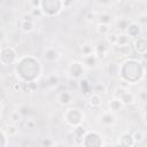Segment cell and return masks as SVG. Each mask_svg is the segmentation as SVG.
Instances as JSON below:
<instances>
[{
	"mask_svg": "<svg viewBox=\"0 0 147 147\" xmlns=\"http://www.w3.org/2000/svg\"><path fill=\"white\" fill-rule=\"evenodd\" d=\"M15 71L21 82H34L41 74V64L34 56H23L17 60Z\"/></svg>",
	"mask_w": 147,
	"mask_h": 147,
	"instance_id": "6da1fadb",
	"label": "cell"
},
{
	"mask_svg": "<svg viewBox=\"0 0 147 147\" xmlns=\"http://www.w3.org/2000/svg\"><path fill=\"white\" fill-rule=\"evenodd\" d=\"M118 76H121L123 82L137 83L144 76V65L137 59H127L119 65Z\"/></svg>",
	"mask_w": 147,
	"mask_h": 147,
	"instance_id": "7a4b0ae2",
	"label": "cell"
},
{
	"mask_svg": "<svg viewBox=\"0 0 147 147\" xmlns=\"http://www.w3.org/2000/svg\"><path fill=\"white\" fill-rule=\"evenodd\" d=\"M40 8L45 16L54 17L64 8L63 0H40Z\"/></svg>",
	"mask_w": 147,
	"mask_h": 147,
	"instance_id": "3957f363",
	"label": "cell"
},
{
	"mask_svg": "<svg viewBox=\"0 0 147 147\" xmlns=\"http://www.w3.org/2000/svg\"><path fill=\"white\" fill-rule=\"evenodd\" d=\"M63 118L69 125L75 127L77 125H80L82 122L84 121V113L79 108H72L71 107L64 111Z\"/></svg>",
	"mask_w": 147,
	"mask_h": 147,
	"instance_id": "277c9868",
	"label": "cell"
},
{
	"mask_svg": "<svg viewBox=\"0 0 147 147\" xmlns=\"http://www.w3.org/2000/svg\"><path fill=\"white\" fill-rule=\"evenodd\" d=\"M17 61V51L13 46H3L0 53V62L3 67L11 65Z\"/></svg>",
	"mask_w": 147,
	"mask_h": 147,
	"instance_id": "5b68a950",
	"label": "cell"
},
{
	"mask_svg": "<svg viewBox=\"0 0 147 147\" xmlns=\"http://www.w3.org/2000/svg\"><path fill=\"white\" fill-rule=\"evenodd\" d=\"M82 145L85 146V147H99V146H102L103 145L102 137L96 131H87L85 137H84V140H83Z\"/></svg>",
	"mask_w": 147,
	"mask_h": 147,
	"instance_id": "8992f818",
	"label": "cell"
},
{
	"mask_svg": "<svg viewBox=\"0 0 147 147\" xmlns=\"http://www.w3.org/2000/svg\"><path fill=\"white\" fill-rule=\"evenodd\" d=\"M132 48L136 52V54H139V55L147 53V38H145V37L134 38L133 44H132Z\"/></svg>",
	"mask_w": 147,
	"mask_h": 147,
	"instance_id": "52a82bcc",
	"label": "cell"
},
{
	"mask_svg": "<svg viewBox=\"0 0 147 147\" xmlns=\"http://www.w3.org/2000/svg\"><path fill=\"white\" fill-rule=\"evenodd\" d=\"M69 74L72 78H79L84 74V64L82 61H74L69 65Z\"/></svg>",
	"mask_w": 147,
	"mask_h": 147,
	"instance_id": "ba28073f",
	"label": "cell"
},
{
	"mask_svg": "<svg viewBox=\"0 0 147 147\" xmlns=\"http://www.w3.org/2000/svg\"><path fill=\"white\" fill-rule=\"evenodd\" d=\"M74 94L68 91V90H64V91H61L59 94H57V101L61 106H70L72 102H74Z\"/></svg>",
	"mask_w": 147,
	"mask_h": 147,
	"instance_id": "9c48e42d",
	"label": "cell"
},
{
	"mask_svg": "<svg viewBox=\"0 0 147 147\" xmlns=\"http://www.w3.org/2000/svg\"><path fill=\"white\" fill-rule=\"evenodd\" d=\"M86 129L80 124V125H77L74 127V131H72V137H74V140L77 145H82L83 144V140H84V137L86 134Z\"/></svg>",
	"mask_w": 147,
	"mask_h": 147,
	"instance_id": "30bf717a",
	"label": "cell"
},
{
	"mask_svg": "<svg viewBox=\"0 0 147 147\" xmlns=\"http://www.w3.org/2000/svg\"><path fill=\"white\" fill-rule=\"evenodd\" d=\"M99 60H100V59L96 56L95 53L87 54V55H82V62H83L84 67H87V68H90V69L95 68Z\"/></svg>",
	"mask_w": 147,
	"mask_h": 147,
	"instance_id": "8fae6325",
	"label": "cell"
},
{
	"mask_svg": "<svg viewBox=\"0 0 147 147\" xmlns=\"http://www.w3.org/2000/svg\"><path fill=\"white\" fill-rule=\"evenodd\" d=\"M117 144L121 145V146H134L136 145L132 134L131 133H127V132H124V133H122V134L118 136Z\"/></svg>",
	"mask_w": 147,
	"mask_h": 147,
	"instance_id": "7c38bea8",
	"label": "cell"
},
{
	"mask_svg": "<svg viewBox=\"0 0 147 147\" xmlns=\"http://www.w3.org/2000/svg\"><path fill=\"white\" fill-rule=\"evenodd\" d=\"M130 38H137V37H140V33H141V26L137 23V22H132L129 24L126 31H125Z\"/></svg>",
	"mask_w": 147,
	"mask_h": 147,
	"instance_id": "4fadbf2b",
	"label": "cell"
},
{
	"mask_svg": "<svg viewBox=\"0 0 147 147\" xmlns=\"http://www.w3.org/2000/svg\"><path fill=\"white\" fill-rule=\"evenodd\" d=\"M102 105V98L99 93H95V92H92L90 95H88V106L93 109H98L100 108Z\"/></svg>",
	"mask_w": 147,
	"mask_h": 147,
	"instance_id": "5bb4252c",
	"label": "cell"
},
{
	"mask_svg": "<svg viewBox=\"0 0 147 147\" xmlns=\"http://www.w3.org/2000/svg\"><path fill=\"white\" fill-rule=\"evenodd\" d=\"M44 59H45V61H47V62H55V61H57L59 59H60V53L56 51V49H54V48H47L45 52H44Z\"/></svg>",
	"mask_w": 147,
	"mask_h": 147,
	"instance_id": "9a60e30c",
	"label": "cell"
},
{
	"mask_svg": "<svg viewBox=\"0 0 147 147\" xmlns=\"http://www.w3.org/2000/svg\"><path fill=\"white\" fill-rule=\"evenodd\" d=\"M117 98H119V99H121V101L123 102V105H124V106L132 105V103H134V101H136V95H134L132 92H130L129 90L124 91V92H123L119 96H117Z\"/></svg>",
	"mask_w": 147,
	"mask_h": 147,
	"instance_id": "2e32d148",
	"label": "cell"
},
{
	"mask_svg": "<svg viewBox=\"0 0 147 147\" xmlns=\"http://www.w3.org/2000/svg\"><path fill=\"white\" fill-rule=\"evenodd\" d=\"M101 123L106 125H114L116 123V116L113 114V111H103L100 116Z\"/></svg>",
	"mask_w": 147,
	"mask_h": 147,
	"instance_id": "e0dca14e",
	"label": "cell"
},
{
	"mask_svg": "<svg viewBox=\"0 0 147 147\" xmlns=\"http://www.w3.org/2000/svg\"><path fill=\"white\" fill-rule=\"evenodd\" d=\"M2 130H5V132L7 133V136L10 137H16L20 133V127L15 124V123H8L7 125H2L1 127Z\"/></svg>",
	"mask_w": 147,
	"mask_h": 147,
	"instance_id": "ac0fdd59",
	"label": "cell"
},
{
	"mask_svg": "<svg viewBox=\"0 0 147 147\" xmlns=\"http://www.w3.org/2000/svg\"><path fill=\"white\" fill-rule=\"evenodd\" d=\"M108 52H109V48H108V46H107L106 44H103V42H99V44L94 47V53L96 54V56H98L99 59L106 57L107 54H108Z\"/></svg>",
	"mask_w": 147,
	"mask_h": 147,
	"instance_id": "d6986e66",
	"label": "cell"
},
{
	"mask_svg": "<svg viewBox=\"0 0 147 147\" xmlns=\"http://www.w3.org/2000/svg\"><path fill=\"white\" fill-rule=\"evenodd\" d=\"M123 102L121 101V99L119 98H117V96H114L113 99H110V101L108 102V107H109V110L110 111H113V113H115V111H118V110H121L122 108H123Z\"/></svg>",
	"mask_w": 147,
	"mask_h": 147,
	"instance_id": "ffe728a7",
	"label": "cell"
},
{
	"mask_svg": "<svg viewBox=\"0 0 147 147\" xmlns=\"http://www.w3.org/2000/svg\"><path fill=\"white\" fill-rule=\"evenodd\" d=\"M79 88L82 91V94L85 96H88L92 93V85L87 79H80L79 80Z\"/></svg>",
	"mask_w": 147,
	"mask_h": 147,
	"instance_id": "44dd1931",
	"label": "cell"
},
{
	"mask_svg": "<svg viewBox=\"0 0 147 147\" xmlns=\"http://www.w3.org/2000/svg\"><path fill=\"white\" fill-rule=\"evenodd\" d=\"M20 29L25 32V33H29V32H32L33 29H34V23L33 21H28V20H20Z\"/></svg>",
	"mask_w": 147,
	"mask_h": 147,
	"instance_id": "7402d4cb",
	"label": "cell"
},
{
	"mask_svg": "<svg viewBox=\"0 0 147 147\" xmlns=\"http://www.w3.org/2000/svg\"><path fill=\"white\" fill-rule=\"evenodd\" d=\"M106 71H107V74H108L110 77H114V76L118 75L119 64H117V63L114 62V61H110V62H108L107 65H106Z\"/></svg>",
	"mask_w": 147,
	"mask_h": 147,
	"instance_id": "603a6c76",
	"label": "cell"
},
{
	"mask_svg": "<svg viewBox=\"0 0 147 147\" xmlns=\"http://www.w3.org/2000/svg\"><path fill=\"white\" fill-rule=\"evenodd\" d=\"M130 23H131V21L129 18H126V17H119V18H117V21H116L115 24H116L117 30H119V32H125Z\"/></svg>",
	"mask_w": 147,
	"mask_h": 147,
	"instance_id": "cb8c5ba5",
	"label": "cell"
},
{
	"mask_svg": "<svg viewBox=\"0 0 147 147\" xmlns=\"http://www.w3.org/2000/svg\"><path fill=\"white\" fill-rule=\"evenodd\" d=\"M96 18H98L99 23H103V24H108V25L113 22V16L109 13H101L96 16Z\"/></svg>",
	"mask_w": 147,
	"mask_h": 147,
	"instance_id": "d4e9b609",
	"label": "cell"
},
{
	"mask_svg": "<svg viewBox=\"0 0 147 147\" xmlns=\"http://www.w3.org/2000/svg\"><path fill=\"white\" fill-rule=\"evenodd\" d=\"M95 31L101 36H107L110 32V28L108 24H103V23L98 22V24L95 25Z\"/></svg>",
	"mask_w": 147,
	"mask_h": 147,
	"instance_id": "484cf974",
	"label": "cell"
},
{
	"mask_svg": "<svg viewBox=\"0 0 147 147\" xmlns=\"http://www.w3.org/2000/svg\"><path fill=\"white\" fill-rule=\"evenodd\" d=\"M130 37L126 32H119L118 33V39H117V45L116 46H125L129 45L130 42Z\"/></svg>",
	"mask_w": 147,
	"mask_h": 147,
	"instance_id": "4316f807",
	"label": "cell"
},
{
	"mask_svg": "<svg viewBox=\"0 0 147 147\" xmlns=\"http://www.w3.org/2000/svg\"><path fill=\"white\" fill-rule=\"evenodd\" d=\"M117 39H118V33L115 32V31H110L106 36V40H107L108 45H110V46H116L117 45Z\"/></svg>",
	"mask_w": 147,
	"mask_h": 147,
	"instance_id": "83f0119b",
	"label": "cell"
},
{
	"mask_svg": "<svg viewBox=\"0 0 147 147\" xmlns=\"http://www.w3.org/2000/svg\"><path fill=\"white\" fill-rule=\"evenodd\" d=\"M92 91L95 92V93H99V94L106 93V92H107V85H106L105 83H102V82L96 83V84H94V85L92 86Z\"/></svg>",
	"mask_w": 147,
	"mask_h": 147,
	"instance_id": "f1b7e54d",
	"label": "cell"
},
{
	"mask_svg": "<svg viewBox=\"0 0 147 147\" xmlns=\"http://www.w3.org/2000/svg\"><path fill=\"white\" fill-rule=\"evenodd\" d=\"M36 90H37V83H34V82H25V83H23V91L24 92L31 93V92H34Z\"/></svg>",
	"mask_w": 147,
	"mask_h": 147,
	"instance_id": "f546056e",
	"label": "cell"
},
{
	"mask_svg": "<svg viewBox=\"0 0 147 147\" xmlns=\"http://www.w3.org/2000/svg\"><path fill=\"white\" fill-rule=\"evenodd\" d=\"M23 119V115L17 110V111H14V113H11L10 115H9V122L10 123H15V124H17L18 122H21Z\"/></svg>",
	"mask_w": 147,
	"mask_h": 147,
	"instance_id": "4dcf8cb0",
	"label": "cell"
},
{
	"mask_svg": "<svg viewBox=\"0 0 147 147\" xmlns=\"http://www.w3.org/2000/svg\"><path fill=\"white\" fill-rule=\"evenodd\" d=\"M132 137H133V140H134L136 144H139V142L145 141V134H144V132L140 131V130L134 131V132L132 133Z\"/></svg>",
	"mask_w": 147,
	"mask_h": 147,
	"instance_id": "1f68e13d",
	"label": "cell"
},
{
	"mask_svg": "<svg viewBox=\"0 0 147 147\" xmlns=\"http://www.w3.org/2000/svg\"><path fill=\"white\" fill-rule=\"evenodd\" d=\"M10 90H11L13 92H15V93L22 92V91H23V82H21L20 79H18V80H14V83H13Z\"/></svg>",
	"mask_w": 147,
	"mask_h": 147,
	"instance_id": "d6a6232c",
	"label": "cell"
},
{
	"mask_svg": "<svg viewBox=\"0 0 147 147\" xmlns=\"http://www.w3.org/2000/svg\"><path fill=\"white\" fill-rule=\"evenodd\" d=\"M80 52H82V55L92 54V53H94V47L91 46L90 44H85V45L80 46Z\"/></svg>",
	"mask_w": 147,
	"mask_h": 147,
	"instance_id": "836d02e7",
	"label": "cell"
},
{
	"mask_svg": "<svg viewBox=\"0 0 147 147\" xmlns=\"http://www.w3.org/2000/svg\"><path fill=\"white\" fill-rule=\"evenodd\" d=\"M137 23H138L141 28H146V26H147V14H146V13L139 14V15H138V18H137Z\"/></svg>",
	"mask_w": 147,
	"mask_h": 147,
	"instance_id": "e575fe53",
	"label": "cell"
},
{
	"mask_svg": "<svg viewBox=\"0 0 147 147\" xmlns=\"http://www.w3.org/2000/svg\"><path fill=\"white\" fill-rule=\"evenodd\" d=\"M47 84L51 85V86H56L59 83H60V78L56 76V75H49L46 79Z\"/></svg>",
	"mask_w": 147,
	"mask_h": 147,
	"instance_id": "d590c367",
	"label": "cell"
},
{
	"mask_svg": "<svg viewBox=\"0 0 147 147\" xmlns=\"http://www.w3.org/2000/svg\"><path fill=\"white\" fill-rule=\"evenodd\" d=\"M30 14H31V15H32L34 18H40V17L45 16L40 7H34V8H32V9L30 10Z\"/></svg>",
	"mask_w": 147,
	"mask_h": 147,
	"instance_id": "8d00e7d4",
	"label": "cell"
},
{
	"mask_svg": "<svg viewBox=\"0 0 147 147\" xmlns=\"http://www.w3.org/2000/svg\"><path fill=\"white\" fill-rule=\"evenodd\" d=\"M23 124H24L25 129H28V130H32V129H34V127H36V125H37L36 121H34V119H32V118H26V119H24Z\"/></svg>",
	"mask_w": 147,
	"mask_h": 147,
	"instance_id": "74e56055",
	"label": "cell"
},
{
	"mask_svg": "<svg viewBox=\"0 0 147 147\" xmlns=\"http://www.w3.org/2000/svg\"><path fill=\"white\" fill-rule=\"evenodd\" d=\"M8 140H9V137L7 136V133L5 132V130L1 129V142H0V147H7Z\"/></svg>",
	"mask_w": 147,
	"mask_h": 147,
	"instance_id": "f35d334b",
	"label": "cell"
},
{
	"mask_svg": "<svg viewBox=\"0 0 147 147\" xmlns=\"http://www.w3.org/2000/svg\"><path fill=\"white\" fill-rule=\"evenodd\" d=\"M137 98L140 100V101H144V102H147V88L146 90H141L139 93H138V95H137Z\"/></svg>",
	"mask_w": 147,
	"mask_h": 147,
	"instance_id": "ab89813d",
	"label": "cell"
},
{
	"mask_svg": "<svg viewBox=\"0 0 147 147\" xmlns=\"http://www.w3.org/2000/svg\"><path fill=\"white\" fill-rule=\"evenodd\" d=\"M41 145L42 146H46V147H51V146H54V145H57V144L54 140H52L51 138H46V139H44L41 141Z\"/></svg>",
	"mask_w": 147,
	"mask_h": 147,
	"instance_id": "60d3db41",
	"label": "cell"
},
{
	"mask_svg": "<svg viewBox=\"0 0 147 147\" xmlns=\"http://www.w3.org/2000/svg\"><path fill=\"white\" fill-rule=\"evenodd\" d=\"M18 111L23 115V117H25V116H28V115L30 114V108H29L28 106H21V107L18 108Z\"/></svg>",
	"mask_w": 147,
	"mask_h": 147,
	"instance_id": "b9f144b4",
	"label": "cell"
},
{
	"mask_svg": "<svg viewBox=\"0 0 147 147\" xmlns=\"http://www.w3.org/2000/svg\"><path fill=\"white\" fill-rule=\"evenodd\" d=\"M76 1L77 0H63V6L64 8H70L76 3Z\"/></svg>",
	"mask_w": 147,
	"mask_h": 147,
	"instance_id": "7bdbcfd3",
	"label": "cell"
},
{
	"mask_svg": "<svg viewBox=\"0 0 147 147\" xmlns=\"http://www.w3.org/2000/svg\"><path fill=\"white\" fill-rule=\"evenodd\" d=\"M85 18H86L87 21H93L94 18H96V16H95V14H94L93 11H88V13L86 14V16H85Z\"/></svg>",
	"mask_w": 147,
	"mask_h": 147,
	"instance_id": "ee69618b",
	"label": "cell"
},
{
	"mask_svg": "<svg viewBox=\"0 0 147 147\" xmlns=\"http://www.w3.org/2000/svg\"><path fill=\"white\" fill-rule=\"evenodd\" d=\"M96 1H98V3L101 5V6H108V5L111 3L113 0H96Z\"/></svg>",
	"mask_w": 147,
	"mask_h": 147,
	"instance_id": "f6af8a7d",
	"label": "cell"
},
{
	"mask_svg": "<svg viewBox=\"0 0 147 147\" xmlns=\"http://www.w3.org/2000/svg\"><path fill=\"white\" fill-rule=\"evenodd\" d=\"M30 5H31L32 8H34V7H40V0H31V1H30Z\"/></svg>",
	"mask_w": 147,
	"mask_h": 147,
	"instance_id": "bcb514c9",
	"label": "cell"
},
{
	"mask_svg": "<svg viewBox=\"0 0 147 147\" xmlns=\"http://www.w3.org/2000/svg\"><path fill=\"white\" fill-rule=\"evenodd\" d=\"M126 2H127L126 0H115V3H116L117 7H123Z\"/></svg>",
	"mask_w": 147,
	"mask_h": 147,
	"instance_id": "7dc6e473",
	"label": "cell"
},
{
	"mask_svg": "<svg viewBox=\"0 0 147 147\" xmlns=\"http://www.w3.org/2000/svg\"><path fill=\"white\" fill-rule=\"evenodd\" d=\"M142 111H144V114H147V102H144V106H142Z\"/></svg>",
	"mask_w": 147,
	"mask_h": 147,
	"instance_id": "c3c4849f",
	"label": "cell"
},
{
	"mask_svg": "<svg viewBox=\"0 0 147 147\" xmlns=\"http://www.w3.org/2000/svg\"><path fill=\"white\" fill-rule=\"evenodd\" d=\"M141 57H142L144 60H147V53H145V54H142V55H141Z\"/></svg>",
	"mask_w": 147,
	"mask_h": 147,
	"instance_id": "681fc988",
	"label": "cell"
},
{
	"mask_svg": "<svg viewBox=\"0 0 147 147\" xmlns=\"http://www.w3.org/2000/svg\"><path fill=\"white\" fill-rule=\"evenodd\" d=\"M145 141H146V144H147V137H145Z\"/></svg>",
	"mask_w": 147,
	"mask_h": 147,
	"instance_id": "f907efd6",
	"label": "cell"
},
{
	"mask_svg": "<svg viewBox=\"0 0 147 147\" xmlns=\"http://www.w3.org/2000/svg\"><path fill=\"white\" fill-rule=\"evenodd\" d=\"M82 1H87V0H82Z\"/></svg>",
	"mask_w": 147,
	"mask_h": 147,
	"instance_id": "816d5d0a",
	"label": "cell"
},
{
	"mask_svg": "<svg viewBox=\"0 0 147 147\" xmlns=\"http://www.w3.org/2000/svg\"><path fill=\"white\" fill-rule=\"evenodd\" d=\"M139 1H145V0H139Z\"/></svg>",
	"mask_w": 147,
	"mask_h": 147,
	"instance_id": "f5cc1de1",
	"label": "cell"
},
{
	"mask_svg": "<svg viewBox=\"0 0 147 147\" xmlns=\"http://www.w3.org/2000/svg\"><path fill=\"white\" fill-rule=\"evenodd\" d=\"M126 1H129V0H126Z\"/></svg>",
	"mask_w": 147,
	"mask_h": 147,
	"instance_id": "db71d44e",
	"label": "cell"
}]
</instances>
